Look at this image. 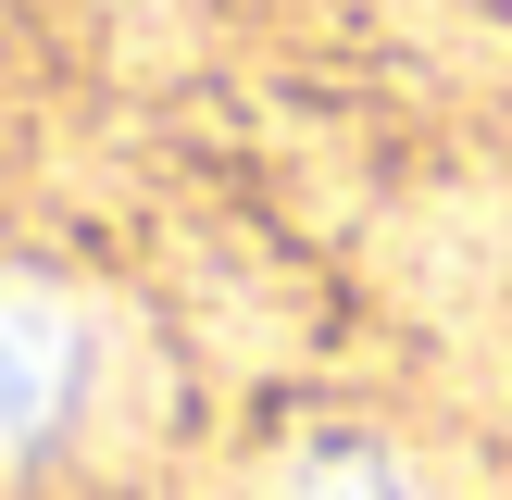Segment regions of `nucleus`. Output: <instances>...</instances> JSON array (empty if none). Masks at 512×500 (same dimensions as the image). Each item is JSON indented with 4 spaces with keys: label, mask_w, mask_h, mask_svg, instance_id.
<instances>
[{
    "label": "nucleus",
    "mask_w": 512,
    "mask_h": 500,
    "mask_svg": "<svg viewBox=\"0 0 512 500\" xmlns=\"http://www.w3.org/2000/svg\"><path fill=\"white\" fill-rule=\"evenodd\" d=\"M75 388H88V363H75V313L38 300V288H0V463L50 438V425L75 413Z\"/></svg>",
    "instance_id": "1"
}]
</instances>
